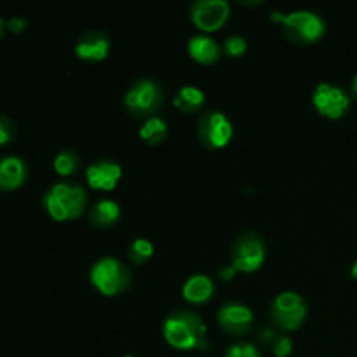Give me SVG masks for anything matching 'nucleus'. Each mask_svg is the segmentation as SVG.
Returning a JSON list of instances; mask_svg holds the SVG:
<instances>
[{
	"mask_svg": "<svg viewBox=\"0 0 357 357\" xmlns=\"http://www.w3.org/2000/svg\"><path fill=\"white\" fill-rule=\"evenodd\" d=\"M164 338L167 344L180 351L206 349V324L197 314L176 310L164 319Z\"/></svg>",
	"mask_w": 357,
	"mask_h": 357,
	"instance_id": "obj_1",
	"label": "nucleus"
},
{
	"mask_svg": "<svg viewBox=\"0 0 357 357\" xmlns=\"http://www.w3.org/2000/svg\"><path fill=\"white\" fill-rule=\"evenodd\" d=\"M44 208L52 220L66 222L79 218L87 204L86 188L73 181H59L44 194Z\"/></svg>",
	"mask_w": 357,
	"mask_h": 357,
	"instance_id": "obj_2",
	"label": "nucleus"
},
{
	"mask_svg": "<svg viewBox=\"0 0 357 357\" xmlns=\"http://www.w3.org/2000/svg\"><path fill=\"white\" fill-rule=\"evenodd\" d=\"M272 20L281 21L286 37L295 44H312L324 35V21L312 10H291L288 14L272 13Z\"/></svg>",
	"mask_w": 357,
	"mask_h": 357,
	"instance_id": "obj_3",
	"label": "nucleus"
},
{
	"mask_svg": "<svg viewBox=\"0 0 357 357\" xmlns=\"http://www.w3.org/2000/svg\"><path fill=\"white\" fill-rule=\"evenodd\" d=\"M91 282L100 293L115 296L124 293L131 286L132 275L121 260L114 257H105L91 267Z\"/></svg>",
	"mask_w": 357,
	"mask_h": 357,
	"instance_id": "obj_4",
	"label": "nucleus"
},
{
	"mask_svg": "<svg viewBox=\"0 0 357 357\" xmlns=\"http://www.w3.org/2000/svg\"><path fill=\"white\" fill-rule=\"evenodd\" d=\"M126 108L135 117H153L162 105V87L152 79H139L124 96Z\"/></svg>",
	"mask_w": 357,
	"mask_h": 357,
	"instance_id": "obj_5",
	"label": "nucleus"
},
{
	"mask_svg": "<svg viewBox=\"0 0 357 357\" xmlns=\"http://www.w3.org/2000/svg\"><path fill=\"white\" fill-rule=\"evenodd\" d=\"M265 261V241L260 234L246 232L234 243L232 267L237 272H257Z\"/></svg>",
	"mask_w": 357,
	"mask_h": 357,
	"instance_id": "obj_6",
	"label": "nucleus"
},
{
	"mask_svg": "<svg viewBox=\"0 0 357 357\" xmlns=\"http://www.w3.org/2000/svg\"><path fill=\"white\" fill-rule=\"evenodd\" d=\"M271 316L282 330H298L307 317V302L300 293L282 291L272 302Z\"/></svg>",
	"mask_w": 357,
	"mask_h": 357,
	"instance_id": "obj_7",
	"label": "nucleus"
},
{
	"mask_svg": "<svg viewBox=\"0 0 357 357\" xmlns=\"http://www.w3.org/2000/svg\"><path fill=\"white\" fill-rule=\"evenodd\" d=\"M197 135L202 145L209 149H223L234 136V126L230 119L220 110H208L199 119Z\"/></svg>",
	"mask_w": 357,
	"mask_h": 357,
	"instance_id": "obj_8",
	"label": "nucleus"
},
{
	"mask_svg": "<svg viewBox=\"0 0 357 357\" xmlns=\"http://www.w3.org/2000/svg\"><path fill=\"white\" fill-rule=\"evenodd\" d=\"M312 103L321 115L328 119H340L351 107V98L342 87L330 82H321L314 89Z\"/></svg>",
	"mask_w": 357,
	"mask_h": 357,
	"instance_id": "obj_9",
	"label": "nucleus"
},
{
	"mask_svg": "<svg viewBox=\"0 0 357 357\" xmlns=\"http://www.w3.org/2000/svg\"><path fill=\"white\" fill-rule=\"evenodd\" d=\"M230 6L225 0H197L192 3V21L202 31H216L229 20Z\"/></svg>",
	"mask_w": 357,
	"mask_h": 357,
	"instance_id": "obj_10",
	"label": "nucleus"
},
{
	"mask_svg": "<svg viewBox=\"0 0 357 357\" xmlns=\"http://www.w3.org/2000/svg\"><path fill=\"white\" fill-rule=\"evenodd\" d=\"M255 319L253 310L244 303H225L218 310V324L230 335H244L251 328Z\"/></svg>",
	"mask_w": 357,
	"mask_h": 357,
	"instance_id": "obj_11",
	"label": "nucleus"
},
{
	"mask_svg": "<svg viewBox=\"0 0 357 357\" xmlns=\"http://www.w3.org/2000/svg\"><path fill=\"white\" fill-rule=\"evenodd\" d=\"M122 176V167L114 160H96L86 169V180L94 190H114Z\"/></svg>",
	"mask_w": 357,
	"mask_h": 357,
	"instance_id": "obj_12",
	"label": "nucleus"
},
{
	"mask_svg": "<svg viewBox=\"0 0 357 357\" xmlns=\"http://www.w3.org/2000/svg\"><path fill=\"white\" fill-rule=\"evenodd\" d=\"M110 51V38L98 30H89L79 37L75 44V54L84 61H103Z\"/></svg>",
	"mask_w": 357,
	"mask_h": 357,
	"instance_id": "obj_13",
	"label": "nucleus"
},
{
	"mask_svg": "<svg viewBox=\"0 0 357 357\" xmlns=\"http://www.w3.org/2000/svg\"><path fill=\"white\" fill-rule=\"evenodd\" d=\"M28 166L21 157H0V190H16L26 181Z\"/></svg>",
	"mask_w": 357,
	"mask_h": 357,
	"instance_id": "obj_14",
	"label": "nucleus"
},
{
	"mask_svg": "<svg viewBox=\"0 0 357 357\" xmlns=\"http://www.w3.org/2000/svg\"><path fill=\"white\" fill-rule=\"evenodd\" d=\"M220 52H222V47L209 35L199 33L188 40V54H190L192 59L199 63L211 65V63L218 61Z\"/></svg>",
	"mask_w": 357,
	"mask_h": 357,
	"instance_id": "obj_15",
	"label": "nucleus"
},
{
	"mask_svg": "<svg viewBox=\"0 0 357 357\" xmlns=\"http://www.w3.org/2000/svg\"><path fill=\"white\" fill-rule=\"evenodd\" d=\"M181 293H183V298L187 300V302L204 303L208 302L213 296V293H215V284H213L211 278H208V275L195 274L190 275V278L185 281Z\"/></svg>",
	"mask_w": 357,
	"mask_h": 357,
	"instance_id": "obj_16",
	"label": "nucleus"
},
{
	"mask_svg": "<svg viewBox=\"0 0 357 357\" xmlns=\"http://www.w3.org/2000/svg\"><path fill=\"white\" fill-rule=\"evenodd\" d=\"M121 218V206L112 199H101L91 208L89 222L98 229H107Z\"/></svg>",
	"mask_w": 357,
	"mask_h": 357,
	"instance_id": "obj_17",
	"label": "nucleus"
},
{
	"mask_svg": "<svg viewBox=\"0 0 357 357\" xmlns=\"http://www.w3.org/2000/svg\"><path fill=\"white\" fill-rule=\"evenodd\" d=\"M204 101H206L204 91L199 89V87L195 86H183L176 93L173 103L174 107L180 108V110L185 112V114H192V112L199 110V108L204 105Z\"/></svg>",
	"mask_w": 357,
	"mask_h": 357,
	"instance_id": "obj_18",
	"label": "nucleus"
},
{
	"mask_svg": "<svg viewBox=\"0 0 357 357\" xmlns=\"http://www.w3.org/2000/svg\"><path fill=\"white\" fill-rule=\"evenodd\" d=\"M167 136V122L162 117H149L145 124L139 128V138L149 145H159Z\"/></svg>",
	"mask_w": 357,
	"mask_h": 357,
	"instance_id": "obj_19",
	"label": "nucleus"
},
{
	"mask_svg": "<svg viewBox=\"0 0 357 357\" xmlns=\"http://www.w3.org/2000/svg\"><path fill=\"white\" fill-rule=\"evenodd\" d=\"M54 171L59 176H72L79 171L80 159L73 150H61L58 155L54 157Z\"/></svg>",
	"mask_w": 357,
	"mask_h": 357,
	"instance_id": "obj_20",
	"label": "nucleus"
},
{
	"mask_svg": "<svg viewBox=\"0 0 357 357\" xmlns=\"http://www.w3.org/2000/svg\"><path fill=\"white\" fill-rule=\"evenodd\" d=\"M128 255L132 264H145V261H149L153 257V244L149 239H145V237H136L131 243V246H129Z\"/></svg>",
	"mask_w": 357,
	"mask_h": 357,
	"instance_id": "obj_21",
	"label": "nucleus"
},
{
	"mask_svg": "<svg viewBox=\"0 0 357 357\" xmlns=\"http://www.w3.org/2000/svg\"><path fill=\"white\" fill-rule=\"evenodd\" d=\"M246 49H248V42L243 35H230V37H227L225 42H223V51H225L229 56H232V58H239V56H243L244 52H246Z\"/></svg>",
	"mask_w": 357,
	"mask_h": 357,
	"instance_id": "obj_22",
	"label": "nucleus"
},
{
	"mask_svg": "<svg viewBox=\"0 0 357 357\" xmlns=\"http://www.w3.org/2000/svg\"><path fill=\"white\" fill-rule=\"evenodd\" d=\"M16 138V126L6 115H0V146L9 145Z\"/></svg>",
	"mask_w": 357,
	"mask_h": 357,
	"instance_id": "obj_23",
	"label": "nucleus"
},
{
	"mask_svg": "<svg viewBox=\"0 0 357 357\" xmlns=\"http://www.w3.org/2000/svg\"><path fill=\"white\" fill-rule=\"evenodd\" d=\"M225 357H261L258 349L251 344H234L230 345Z\"/></svg>",
	"mask_w": 357,
	"mask_h": 357,
	"instance_id": "obj_24",
	"label": "nucleus"
},
{
	"mask_svg": "<svg viewBox=\"0 0 357 357\" xmlns=\"http://www.w3.org/2000/svg\"><path fill=\"white\" fill-rule=\"evenodd\" d=\"M274 354L278 357H286L291 354L293 351V340L289 337H286V335H279L278 340L274 342Z\"/></svg>",
	"mask_w": 357,
	"mask_h": 357,
	"instance_id": "obj_25",
	"label": "nucleus"
},
{
	"mask_svg": "<svg viewBox=\"0 0 357 357\" xmlns=\"http://www.w3.org/2000/svg\"><path fill=\"white\" fill-rule=\"evenodd\" d=\"M26 20L24 17H20V16H14L10 17L9 21L6 23L7 30L13 31V33H21V31H24V28H26Z\"/></svg>",
	"mask_w": 357,
	"mask_h": 357,
	"instance_id": "obj_26",
	"label": "nucleus"
},
{
	"mask_svg": "<svg viewBox=\"0 0 357 357\" xmlns=\"http://www.w3.org/2000/svg\"><path fill=\"white\" fill-rule=\"evenodd\" d=\"M278 337H279V335L275 333V331L272 330V328H264V330L260 331V340L264 342L265 345H268V344L274 345V342L278 340Z\"/></svg>",
	"mask_w": 357,
	"mask_h": 357,
	"instance_id": "obj_27",
	"label": "nucleus"
},
{
	"mask_svg": "<svg viewBox=\"0 0 357 357\" xmlns=\"http://www.w3.org/2000/svg\"><path fill=\"white\" fill-rule=\"evenodd\" d=\"M236 268L232 267V265H229V267H225V268H222V271H220V278L223 279V281H230V279L234 278V275H236Z\"/></svg>",
	"mask_w": 357,
	"mask_h": 357,
	"instance_id": "obj_28",
	"label": "nucleus"
},
{
	"mask_svg": "<svg viewBox=\"0 0 357 357\" xmlns=\"http://www.w3.org/2000/svg\"><path fill=\"white\" fill-rule=\"evenodd\" d=\"M351 275H352V278H354L356 281H357V260L354 261V264H352V268H351Z\"/></svg>",
	"mask_w": 357,
	"mask_h": 357,
	"instance_id": "obj_29",
	"label": "nucleus"
},
{
	"mask_svg": "<svg viewBox=\"0 0 357 357\" xmlns=\"http://www.w3.org/2000/svg\"><path fill=\"white\" fill-rule=\"evenodd\" d=\"M352 93H354V96L357 98V73L354 75V79H352Z\"/></svg>",
	"mask_w": 357,
	"mask_h": 357,
	"instance_id": "obj_30",
	"label": "nucleus"
},
{
	"mask_svg": "<svg viewBox=\"0 0 357 357\" xmlns=\"http://www.w3.org/2000/svg\"><path fill=\"white\" fill-rule=\"evenodd\" d=\"M3 28H6V24H3V20L0 17V38H2V35H3Z\"/></svg>",
	"mask_w": 357,
	"mask_h": 357,
	"instance_id": "obj_31",
	"label": "nucleus"
},
{
	"mask_svg": "<svg viewBox=\"0 0 357 357\" xmlns=\"http://www.w3.org/2000/svg\"><path fill=\"white\" fill-rule=\"evenodd\" d=\"M124 357H136V356H124Z\"/></svg>",
	"mask_w": 357,
	"mask_h": 357,
	"instance_id": "obj_32",
	"label": "nucleus"
}]
</instances>
